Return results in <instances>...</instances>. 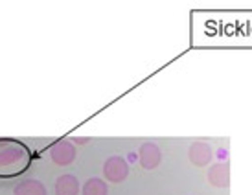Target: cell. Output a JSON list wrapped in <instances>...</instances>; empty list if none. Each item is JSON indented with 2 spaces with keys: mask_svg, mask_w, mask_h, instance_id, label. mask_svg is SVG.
<instances>
[{
  "mask_svg": "<svg viewBox=\"0 0 252 195\" xmlns=\"http://www.w3.org/2000/svg\"><path fill=\"white\" fill-rule=\"evenodd\" d=\"M208 182L214 188H228L230 186V164L217 162L208 169Z\"/></svg>",
  "mask_w": 252,
  "mask_h": 195,
  "instance_id": "8992f818",
  "label": "cell"
},
{
  "mask_svg": "<svg viewBox=\"0 0 252 195\" xmlns=\"http://www.w3.org/2000/svg\"><path fill=\"white\" fill-rule=\"evenodd\" d=\"M138 157H140V166L144 169H155V167L160 166L162 162V151L155 142L142 144L138 149Z\"/></svg>",
  "mask_w": 252,
  "mask_h": 195,
  "instance_id": "277c9868",
  "label": "cell"
},
{
  "mask_svg": "<svg viewBox=\"0 0 252 195\" xmlns=\"http://www.w3.org/2000/svg\"><path fill=\"white\" fill-rule=\"evenodd\" d=\"M76 157H77L76 147L68 140H59V142H56L54 146L50 147V159H52V162L56 166H61V167L70 166L72 162L76 161Z\"/></svg>",
  "mask_w": 252,
  "mask_h": 195,
  "instance_id": "7a4b0ae2",
  "label": "cell"
},
{
  "mask_svg": "<svg viewBox=\"0 0 252 195\" xmlns=\"http://www.w3.org/2000/svg\"><path fill=\"white\" fill-rule=\"evenodd\" d=\"M188 159H189V162L197 167L208 166L212 162V159H214L212 147L208 146L206 142H193V144L188 147Z\"/></svg>",
  "mask_w": 252,
  "mask_h": 195,
  "instance_id": "5b68a950",
  "label": "cell"
},
{
  "mask_svg": "<svg viewBox=\"0 0 252 195\" xmlns=\"http://www.w3.org/2000/svg\"><path fill=\"white\" fill-rule=\"evenodd\" d=\"M30 164V149L19 140L0 138V177L22 173Z\"/></svg>",
  "mask_w": 252,
  "mask_h": 195,
  "instance_id": "6da1fadb",
  "label": "cell"
},
{
  "mask_svg": "<svg viewBox=\"0 0 252 195\" xmlns=\"http://www.w3.org/2000/svg\"><path fill=\"white\" fill-rule=\"evenodd\" d=\"M79 194V181L77 177L66 173L57 177L56 181V195H77Z\"/></svg>",
  "mask_w": 252,
  "mask_h": 195,
  "instance_id": "52a82bcc",
  "label": "cell"
},
{
  "mask_svg": "<svg viewBox=\"0 0 252 195\" xmlns=\"http://www.w3.org/2000/svg\"><path fill=\"white\" fill-rule=\"evenodd\" d=\"M13 195H48L46 186L37 179H28V181L19 182L13 190Z\"/></svg>",
  "mask_w": 252,
  "mask_h": 195,
  "instance_id": "ba28073f",
  "label": "cell"
},
{
  "mask_svg": "<svg viewBox=\"0 0 252 195\" xmlns=\"http://www.w3.org/2000/svg\"><path fill=\"white\" fill-rule=\"evenodd\" d=\"M83 195H109V184L99 177H92L81 188Z\"/></svg>",
  "mask_w": 252,
  "mask_h": 195,
  "instance_id": "9c48e42d",
  "label": "cell"
},
{
  "mask_svg": "<svg viewBox=\"0 0 252 195\" xmlns=\"http://www.w3.org/2000/svg\"><path fill=\"white\" fill-rule=\"evenodd\" d=\"M103 175H105L107 182L120 184V182L126 181L127 175H129V164L122 157H109L103 164Z\"/></svg>",
  "mask_w": 252,
  "mask_h": 195,
  "instance_id": "3957f363",
  "label": "cell"
}]
</instances>
